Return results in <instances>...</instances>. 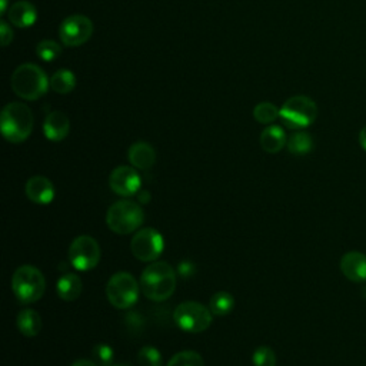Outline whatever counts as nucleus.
Returning <instances> with one entry per match:
<instances>
[{
	"label": "nucleus",
	"instance_id": "nucleus-1",
	"mask_svg": "<svg viewBox=\"0 0 366 366\" xmlns=\"http://www.w3.org/2000/svg\"><path fill=\"white\" fill-rule=\"evenodd\" d=\"M140 289L153 302L167 300L176 289V273L166 262H152L140 276Z\"/></svg>",
	"mask_w": 366,
	"mask_h": 366
},
{
	"label": "nucleus",
	"instance_id": "nucleus-2",
	"mask_svg": "<svg viewBox=\"0 0 366 366\" xmlns=\"http://www.w3.org/2000/svg\"><path fill=\"white\" fill-rule=\"evenodd\" d=\"M34 117L30 107L20 102L7 103L0 114V129L3 137L10 143L24 142L33 132Z\"/></svg>",
	"mask_w": 366,
	"mask_h": 366
},
{
	"label": "nucleus",
	"instance_id": "nucleus-3",
	"mask_svg": "<svg viewBox=\"0 0 366 366\" xmlns=\"http://www.w3.org/2000/svg\"><path fill=\"white\" fill-rule=\"evenodd\" d=\"M10 84L19 97L24 100H37L47 93L50 79L37 64L23 63L14 69Z\"/></svg>",
	"mask_w": 366,
	"mask_h": 366
},
{
	"label": "nucleus",
	"instance_id": "nucleus-4",
	"mask_svg": "<svg viewBox=\"0 0 366 366\" xmlns=\"http://www.w3.org/2000/svg\"><path fill=\"white\" fill-rule=\"evenodd\" d=\"M11 290L20 303L30 305L44 295L46 279L36 266L23 264L11 276Z\"/></svg>",
	"mask_w": 366,
	"mask_h": 366
},
{
	"label": "nucleus",
	"instance_id": "nucleus-5",
	"mask_svg": "<svg viewBox=\"0 0 366 366\" xmlns=\"http://www.w3.org/2000/svg\"><path fill=\"white\" fill-rule=\"evenodd\" d=\"M144 222V212L134 200H117L106 213L107 227L117 234H129L136 232Z\"/></svg>",
	"mask_w": 366,
	"mask_h": 366
},
{
	"label": "nucleus",
	"instance_id": "nucleus-6",
	"mask_svg": "<svg viewBox=\"0 0 366 366\" xmlns=\"http://www.w3.org/2000/svg\"><path fill=\"white\" fill-rule=\"evenodd\" d=\"M279 117L289 129H305L317 117V106L307 96H292L280 107Z\"/></svg>",
	"mask_w": 366,
	"mask_h": 366
},
{
	"label": "nucleus",
	"instance_id": "nucleus-7",
	"mask_svg": "<svg viewBox=\"0 0 366 366\" xmlns=\"http://www.w3.org/2000/svg\"><path fill=\"white\" fill-rule=\"evenodd\" d=\"M140 292V283L129 272H117L110 276L106 285V296L112 306L117 309L132 307Z\"/></svg>",
	"mask_w": 366,
	"mask_h": 366
},
{
	"label": "nucleus",
	"instance_id": "nucleus-8",
	"mask_svg": "<svg viewBox=\"0 0 366 366\" xmlns=\"http://www.w3.org/2000/svg\"><path fill=\"white\" fill-rule=\"evenodd\" d=\"M173 320L184 332L200 333L212 325L213 313L203 303L187 300L174 307Z\"/></svg>",
	"mask_w": 366,
	"mask_h": 366
},
{
	"label": "nucleus",
	"instance_id": "nucleus-9",
	"mask_svg": "<svg viewBox=\"0 0 366 366\" xmlns=\"http://www.w3.org/2000/svg\"><path fill=\"white\" fill-rule=\"evenodd\" d=\"M102 250L97 240L89 234L77 236L69 246V260L80 272L94 269L100 262Z\"/></svg>",
	"mask_w": 366,
	"mask_h": 366
},
{
	"label": "nucleus",
	"instance_id": "nucleus-10",
	"mask_svg": "<svg viewBox=\"0 0 366 366\" xmlns=\"http://www.w3.org/2000/svg\"><path fill=\"white\" fill-rule=\"evenodd\" d=\"M130 249L136 259L142 262H156L157 257L163 253L164 240L160 232L153 227H144L137 230L132 240Z\"/></svg>",
	"mask_w": 366,
	"mask_h": 366
},
{
	"label": "nucleus",
	"instance_id": "nucleus-11",
	"mask_svg": "<svg viewBox=\"0 0 366 366\" xmlns=\"http://www.w3.org/2000/svg\"><path fill=\"white\" fill-rule=\"evenodd\" d=\"M93 34V21L84 14L66 17L59 27L60 41L67 47H77L89 41Z\"/></svg>",
	"mask_w": 366,
	"mask_h": 366
},
{
	"label": "nucleus",
	"instance_id": "nucleus-12",
	"mask_svg": "<svg viewBox=\"0 0 366 366\" xmlns=\"http://www.w3.org/2000/svg\"><path fill=\"white\" fill-rule=\"evenodd\" d=\"M110 189L123 197H130L140 192L142 177L133 166H117L109 176Z\"/></svg>",
	"mask_w": 366,
	"mask_h": 366
},
{
	"label": "nucleus",
	"instance_id": "nucleus-13",
	"mask_svg": "<svg viewBox=\"0 0 366 366\" xmlns=\"http://www.w3.org/2000/svg\"><path fill=\"white\" fill-rule=\"evenodd\" d=\"M26 196L37 204H49L54 199V186L46 176H31L24 186Z\"/></svg>",
	"mask_w": 366,
	"mask_h": 366
},
{
	"label": "nucleus",
	"instance_id": "nucleus-14",
	"mask_svg": "<svg viewBox=\"0 0 366 366\" xmlns=\"http://www.w3.org/2000/svg\"><path fill=\"white\" fill-rule=\"evenodd\" d=\"M340 270L352 282L366 280V254L362 252H347L340 259Z\"/></svg>",
	"mask_w": 366,
	"mask_h": 366
},
{
	"label": "nucleus",
	"instance_id": "nucleus-15",
	"mask_svg": "<svg viewBox=\"0 0 366 366\" xmlns=\"http://www.w3.org/2000/svg\"><path fill=\"white\" fill-rule=\"evenodd\" d=\"M70 132V120L63 112H50L43 122V134L50 142H61Z\"/></svg>",
	"mask_w": 366,
	"mask_h": 366
},
{
	"label": "nucleus",
	"instance_id": "nucleus-16",
	"mask_svg": "<svg viewBox=\"0 0 366 366\" xmlns=\"http://www.w3.org/2000/svg\"><path fill=\"white\" fill-rule=\"evenodd\" d=\"M7 20L11 23V26L19 29L31 27L37 20V9L27 0H19L10 6L7 11Z\"/></svg>",
	"mask_w": 366,
	"mask_h": 366
},
{
	"label": "nucleus",
	"instance_id": "nucleus-17",
	"mask_svg": "<svg viewBox=\"0 0 366 366\" xmlns=\"http://www.w3.org/2000/svg\"><path fill=\"white\" fill-rule=\"evenodd\" d=\"M127 157L137 170H147L156 163V150L147 142H134L127 150Z\"/></svg>",
	"mask_w": 366,
	"mask_h": 366
},
{
	"label": "nucleus",
	"instance_id": "nucleus-18",
	"mask_svg": "<svg viewBox=\"0 0 366 366\" xmlns=\"http://www.w3.org/2000/svg\"><path fill=\"white\" fill-rule=\"evenodd\" d=\"M259 143H260V147L266 153H270V154L279 153L287 143L286 133H285L283 127H280L277 124H269L260 133Z\"/></svg>",
	"mask_w": 366,
	"mask_h": 366
},
{
	"label": "nucleus",
	"instance_id": "nucleus-19",
	"mask_svg": "<svg viewBox=\"0 0 366 366\" xmlns=\"http://www.w3.org/2000/svg\"><path fill=\"white\" fill-rule=\"evenodd\" d=\"M83 290V283L80 277L74 273H64L63 276L59 277L56 283V292L60 299L66 302H73L76 300Z\"/></svg>",
	"mask_w": 366,
	"mask_h": 366
},
{
	"label": "nucleus",
	"instance_id": "nucleus-20",
	"mask_svg": "<svg viewBox=\"0 0 366 366\" xmlns=\"http://www.w3.org/2000/svg\"><path fill=\"white\" fill-rule=\"evenodd\" d=\"M17 329L26 337H34L40 333L43 327V322L40 315L33 309H23L19 312L17 319Z\"/></svg>",
	"mask_w": 366,
	"mask_h": 366
},
{
	"label": "nucleus",
	"instance_id": "nucleus-21",
	"mask_svg": "<svg viewBox=\"0 0 366 366\" xmlns=\"http://www.w3.org/2000/svg\"><path fill=\"white\" fill-rule=\"evenodd\" d=\"M76 87V76L69 69H60L50 77V89L59 94H67Z\"/></svg>",
	"mask_w": 366,
	"mask_h": 366
},
{
	"label": "nucleus",
	"instance_id": "nucleus-22",
	"mask_svg": "<svg viewBox=\"0 0 366 366\" xmlns=\"http://www.w3.org/2000/svg\"><path fill=\"white\" fill-rule=\"evenodd\" d=\"M286 146L292 154L303 156V154H307L313 149V139L309 133H306L303 130H297L287 139Z\"/></svg>",
	"mask_w": 366,
	"mask_h": 366
},
{
	"label": "nucleus",
	"instance_id": "nucleus-23",
	"mask_svg": "<svg viewBox=\"0 0 366 366\" xmlns=\"http://www.w3.org/2000/svg\"><path fill=\"white\" fill-rule=\"evenodd\" d=\"M233 306H234V297L226 290L216 292L209 300V309L212 310V313L214 316L229 315L232 312Z\"/></svg>",
	"mask_w": 366,
	"mask_h": 366
},
{
	"label": "nucleus",
	"instance_id": "nucleus-24",
	"mask_svg": "<svg viewBox=\"0 0 366 366\" xmlns=\"http://www.w3.org/2000/svg\"><path fill=\"white\" fill-rule=\"evenodd\" d=\"M280 109H277L270 102H260L253 109V117L257 123L262 124H272L279 117Z\"/></svg>",
	"mask_w": 366,
	"mask_h": 366
},
{
	"label": "nucleus",
	"instance_id": "nucleus-25",
	"mask_svg": "<svg viewBox=\"0 0 366 366\" xmlns=\"http://www.w3.org/2000/svg\"><path fill=\"white\" fill-rule=\"evenodd\" d=\"M166 366H204V360L194 350H182L173 355Z\"/></svg>",
	"mask_w": 366,
	"mask_h": 366
},
{
	"label": "nucleus",
	"instance_id": "nucleus-26",
	"mask_svg": "<svg viewBox=\"0 0 366 366\" xmlns=\"http://www.w3.org/2000/svg\"><path fill=\"white\" fill-rule=\"evenodd\" d=\"M36 54L43 61H53L61 54V46L59 43H56L54 40L46 39V40H41L37 43Z\"/></svg>",
	"mask_w": 366,
	"mask_h": 366
},
{
	"label": "nucleus",
	"instance_id": "nucleus-27",
	"mask_svg": "<svg viewBox=\"0 0 366 366\" xmlns=\"http://www.w3.org/2000/svg\"><path fill=\"white\" fill-rule=\"evenodd\" d=\"M162 353L154 346H143L137 352V363L140 366H162Z\"/></svg>",
	"mask_w": 366,
	"mask_h": 366
},
{
	"label": "nucleus",
	"instance_id": "nucleus-28",
	"mask_svg": "<svg viewBox=\"0 0 366 366\" xmlns=\"http://www.w3.org/2000/svg\"><path fill=\"white\" fill-rule=\"evenodd\" d=\"M254 366H276V353L269 346H259L252 355Z\"/></svg>",
	"mask_w": 366,
	"mask_h": 366
},
{
	"label": "nucleus",
	"instance_id": "nucleus-29",
	"mask_svg": "<svg viewBox=\"0 0 366 366\" xmlns=\"http://www.w3.org/2000/svg\"><path fill=\"white\" fill-rule=\"evenodd\" d=\"M93 357H94L97 365H100V366H110V365H113L114 352H113V349L109 345L99 343L93 349Z\"/></svg>",
	"mask_w": 366,
	"mask_h": 366
},
{
	"label": "nucleus",
	"instance_id": "nucleus-30",
	"mask_svg": "<svg viewBox=\"0 0 366 366\" xmlns=\"http://www.w3.org/2000/svg\"><path fill=\"white\" fill-rule=\"evenodd\" d=\"M0 40L3 46H7L13 40V30L6 20L0 21Z\"/></svg>",
	"mask_w": 366,
	"mask_h": 366
},
{
	"label": "nucleus",
	"instance_id": "nucleus-31",
	"mask_svg": "<svg viewBox=\"0 0 366 366\" xmlns=\"http://www.w3.org/2000/svg\"><path fill=\"white\" fill-rule=\"evenodd\" d=\"M70 366H97V363L89 359H77Z\"/></svg>",
	"mask_w": 366,
	"mask_h": 366
},
{
	"label": "nucleus",
	"instance_id": "nucleus-32",
	"mask_svg": "<svg viewBox=\"0 0 366 366\" xmlns=\"http://www.w3.org/2000/svg\"><path fill=\"white\" fill-rule=\"evenodd\" d=\"M359 144L362 146L363 150H366V124L359 132Z\"/></svg>",
	"mask_w": 366,
	"mask_h": 366
},
{
	"label": "nucleus",
	"instance_id": "nucleus-33",
	"mask_svg": "<svg viewBox=\"0 0 366 366\" xmlns=\"http://www.w3.org/2000/svg\"><path fill=\"white\" fill-rule=\"evenodd\" d=\"M137 197H139V200H140V202L146 203V202H149L150 194H149L147 192H139V193H137Z\"/></svg>",
	"mask_w": 366,
	"mask_h": 366
},
{
	"label": "nucleus",
	"instance_id": "nucleus-34",
	"mask_svg": "<svg viewBox=\"0 0 366 366\" xmlns=\"http://www.w3.org/2000/svg\"><path fill=\"white\" fill-rule=\"evenodd\" d=\"M0 13L3 14V13H6V10H7V0H1V4H0Z\"/></svg>",
	"mask_w": 366,
	"mask_h": 366
},
{
	"label": "nucleus",
	"instance_id": "nucleus-35",
	"mask_svg": "<svg viewBox=\"0 0 366 366\" xmlns=\"http://www.w3.org/2000/svg\"><path fill=\"white\" fill-rule=\"evenodd\" d=\"M110 366H132V365H129V363H113Z\"/></svg>",
	"mask_w": 366,
	"mask_h": 366
}]
</instances>
